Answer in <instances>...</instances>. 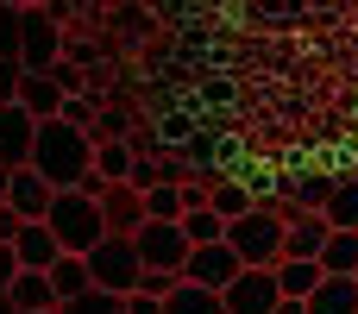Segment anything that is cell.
Wrapping results in <instances>:
<instances>
[{
	"mask_svg": "<svg viewBox=\"0 0 358 314\" xmlns=\"http://www.w3.org/2000/svg\"><path fill=\"white\" fill-rule=\"evenodd\" d=\"M25 164H31L50 189H76V183L94 170V138H88V126L50 113V120H38V132H31V157H25Z\"/></svg>",
	"mask_w": 358,
	"mask_h": 314,
	"instance_id": "cell-1",
	"label": "cell"
},
{
	"mask_svg": "<svg viewBox=\"0 0 358 314\" xmlns=\"http://www.w3.org/2000/svg\"><path fill=\"white\" fill-rule=\"evenodd\" d=\"M44 227L57 233V245H63V252H88V245L107 233L101 201H94V195H82V189H57V195H50V208H44Z\"/></svg>",
	"mask_w": 358,
	"mask_h": 314,
	"instance_id": "cell-2",
	"label": "cell"
},
{
	"mask_svg": "<svg viewBox=\"0 0 358 314\" xmlns=\"http://www.w3.org/2000/svg\"><path fill=\"white\" fill-rule=\"evenodd\" d=\"M227 245L239 252V264H277L283 258V220L264 201H252L245 214L227 220Z\"/></svg>",
	"mask_w": 358,
	"mask_h": 314,
	"instance_id": "cell-3",
	"label": "cell"
},
{
	"mask_svg": "<svg viewBox=\"0 0 358 314\" xmlns=\"http://www.w3.org/2000/svg\"><path fill=\"white\" fill-rule=\"evenodd\" d=\"M82 258H88V283L94 290H113V296H126L138 283V271H145L138 252H132V233H101Z\"/></svg>",
	"mask_w": 358,
	"mask_h": 314,
	"instance_id": "cell-4",
	"label": "cell"
},
{
	"mask_svg": "<svg viewBox=\"0 0 358 314\" xmlns=\"http://www.w3.org/2000/svg\"><path fill=\"white\" fill-rule=\"evenodd\" d=\"M132 252H138V264L145 271H176L182 277V258H189V233H182V220H138L132 227Z\"/></svg>",
	"mask_w": 358,
	"mask_h": 314,
	"instance_id": "cell-5",
	"label": "cell"
},
{
	"mask_svg": "<svg viewBox=\"0 0 358 314\" xmlns=\"http://www.w3.org/2000/svg\"><path fill=\"white\" fill-rule=\"evenodd\" d=\"M63 57V31L50 6H19V69H50Z\"/></svg>",
	"mask_w": 358,
	"mask_h": 314,
	"instance_id": "cell-6",
	"label": "cell"
},
{
	"mask_svg": "<svg viewBox=\"0 0 358 314\" xmlns=\"http://www.w3.org/2000/svg\"><path fill=\"white\" fill-rule=\"evenodd\" d=\"M277 277H271V264H239L233 271V283L220 290V308L227 314H271L277 308Z\"/></svg>",
	"mask_w": 358,
	"mask_h": 314,
	"instance_id": "cell-7",
	"label": "cell"
},
{
	"mask_svg": "<svg viewBox=\"0 0 358 314\" xmlns=\"http://www.w3.org/2000/svg\"><path fill=\"white\" fill-rule=\"evenodd\" d=\"M233 271H239V252H233L227 239L189 245V258H182V277H189V283H201V290H227V283H233Z\"/></svg>",
	"mask_w": 358,
	"mask_h": 314,
	"instance_id": "cell-8",
	"label": "cell"
},
{
	"mask_svg": "<svg viewBox=\"0 0 358 314\" xmlns=\"http://www.w3.org/2000/svg\"><path fill=\"white\" fill-rule=\"evenodd\" d=\"M50 195H57V189H50V183H44L38 170H31V164H19V170L6 176V208H13L19 220H44Z\"/></svg>",
	"mask_w": 358,
	"mask_h": 314,
	"instance_id": "cell-9",
	"label": "cell"
},
{
	"mask_svg": "<svg viewBox=\"0 0 358 314\" xmlns=\"http://www.w3.org/2000/svg\"><path fill=\"white\" fill-rule=\"evenodd\" d=\"M31 132H38V120L19 107V101H0V164H25L31 157Z\"/></svg>",
	"mask_w": 358,
	"mask_h": 314,
	"instance_id": "cell-10",
	"label": "cell"
},
{
	"mask_svg": "<svg viewBox=\"0 0 358 314\" xmlns=\"http://www.w3.org/2000/svg\"><path fill=\"white\" fill-rule=\"evenodd\" d=\"M321 239H327V214L321 208H296L283 220V258H315Z\"/></svg>",
	"mask_w": 358,
	"mask_h": 314,
	"instance_id": "cell-11",
	"label": "cell"
},
{
	"mask_svg": "<svg viewBox=\"0 0 358 314\" xmlns=\"http://www.w3.org/2000/svg\"><path fill=\"white\" fill-rule=\"evenodd\" d=\"M6 245H13V258H19V271H44V264L63 252V245H57V233H50L44 220H19V233H13Z\"/></svg>",
	"mask_w": 358,
	"mask_h": 314,
	"instance_id": "cell-12",
	"label": "cell"
},
{
	"mask_svg": "<svg viewBox=\"0 0 358 314\" xmlns=\"http://www.w3.org/2000/svg\"><path fill=\"white\" fill-rule=\"evenodd\" d=\"M94 201H101V220H107V233H132V227L145 220V201H138V189H132V183H107Z\"/></svg>",
	"mask_w": 358,
	"mask_h": 314,
	"instance_id": "cell-13",
	"label": "cell"
},
{
	"mask_svg": "<svg viewBox=\"0 0 358 314\" xmlns=\"http://www.w3.org/2000/svg\"><path fill=\"white\" fill-rule=\"evenodd\" d=\"M302 302H308V314H358V283H352V277L321 271V283H315Z\"/></svg>",
	"mask_w": 358,
	"mask_h": 314,
	"instance_id": "cell-14",
	"label": "cell"
},
{
	"mask_svg": "<svg viewBox=\"0 0 358 314\" xmlns=\"http://www.w3.org/2000/svg\"><path fill=\"white\" fill-rule=\"evenodd\" d=\"M13 101H19L31 120H50V113L63 107V88H57L44 69H25V76H19V94H13Z\"/></svg>",
	"mask_w": 358,
	"mask_h": 314,
	"instance_id": "cell-15",
	"label": "cell"
},
{
	"mask_svg": "<svg viewBox=\"0 0 358 314\" xmlns=\"http://www.w3.org/2000/svg\"><path fill=\"white\" fill-rule=\"evenodd\" d=\"M315 264H321V271H334V277H352V271H358V233H352V227H327V239H321Z\"/></svg>",
	"mask_w": 358,
	"mask_h": 314,
	"instance_id": "cell-16",
	"label": "cell"
},
{
	"mask_svg": "<svg viewBox=\"0 0 358 314\" xmlns=\"http://www.w3.org/2000/svg\"><path fill=\"white\" fill-rule=\"evenodd\" d=\"M164 314H227V308H220V290H201V283L176 277L164 290Z\"/></svg>",
	"mask_w": 358,
	"mask_h": 314,
	"instance_id": "cell-17",
	"label": "cell"
},
{
	"mask_svg": "<svg viewBox=\"0 0 358 314\" xmlns=\"http://www.w3.org/2000/svg\"><path fill=\"white\" fill-rule=\"evenodd\" d=\"M277 189L289 195V208H321L327 189H334V176L327 170H289V176H277Z\"/></svg>",
	"mask_w": 358,
	"mask_h": 314,
	"instance_id": "cell-18",
	"label": "cell"
},
{
	"mask_svg": "<svg viewBox=\"0 0 358 314\" xmlns=\"http://www.w3.org/2000/svg\"><path fill=\"white\" fill-rule=\"evenodd\" d=\"M321 214H327V227H352V233H358V170L334 176V189H327Z\"/></svg>",
	"mask_w": 358,
	"mask_h": 314,
	"instance_id": "cell-19",
	"label": "cell"
},
{
	"mask_svg": "<svg viewBox=\"0 0 358 314\" xmlns=\"http://www.w3.org/2000/svg\"><path fill=\"white\" fill-rule=\"evenodd\" d=\"M44 277H50L57 302H63V296H82V290H88V258H82V252H57V258L44 264Z\"/></svg>",
	"mask_w": 358,
	"mask_h": 314,
	"instance_id": "cell-20",
	"label": "cell"
},
{
	"mask_svg": "<svg viewBox=\"0 0 358 314\" xmlns=\"http://www.w3.org/2000/svg\"><path fill=\"white\" fill-rule=\"evenodd\" d=\"M6 296H13V308H57V290H50L44 271H13Z\"/></svg>",
	"mask_w": 358,
	"mask_h": 314,
	"instance_id": "cell-21",
	"label": "cell"
},
{
	"mask_svg": "<svg viewBox=\"0 0 358 314\" xmlns=\"http://www.w3.org/2000/svg\"><path fill=\"white\" fill-rule=\"evenodd\" d=\"M271 277H277V290H283V296H308V290L321 283V264H315V258H277V264H271Z\"/></svg>",
	"mask_w": 358,
	"mask_h": 314,
	"instance_id": "cell-22",
	"label": "cell"
},
{
	"mask_svg": "<svg viewBox=\"0 0 358 314\" xmlns=\"http://www.w3.org/2000/svg\"><path fill=\"white\" fill-rule=\"evenodd\" d=\"M57 314H126V296H113V290H82V296H63Z\"/></svg>",
	"mask_w": 358,
	"mask_h": 314,
	"instance_id": "cell-23",
	"label": "cell"
},
{
	"mask_svg": "<svg viewBox=\"0 0 358 314\" xmlns=\"http://www.w3.org/2000/svg\"><path fill=\"white\" fill-rule=\"evenodd\" d=\"M94 170H101L107 183H126V170H132V145H126V138H94Z\"/></svg>",
	"mask_w": 358,
	"mask_h": 314,
	"instance_id": "cell-24",
	"label": "cell"
},
{
	"mask_svg": "<svg viewBox=\"0 0 358 314\" xmlns=\"http://www.w3.org/2000/svg\"><path fill=\"white\" fill-rule=\"evenodd\" d=\"M208 208H214L220 220H233V214H245V208H252V189H245L239 176H220V183L208 189Z\"/></svg>",
	"mask_w": 358,
	"mask_h": 314,
	"instance_id": "cell-25",
	"label": "cell"
},
{
	"mask_svg": "<svg viewBox=\"0 0 358 314\" xmlns=\"http://www.w3.org/2000/svg\"><path fill=\"white\" fill-rule=\"evenodd\" d=\"M182 233H189V245H208V239H227V220L208 201H195V208H182Z\"/></svg>",
	"mask_w": 358,
	"mask_h": 314,
	"instance_id": "cell-26",
	"label": "cell"
},
{
	"mask_svg": "<svg viewBox=\"0 0 358 314\" xmlns=\"http://www.w3.org/2000/svg\"><path fill=\"white\" fill-rule=\"evenodd\" d=\"M138 201H145V214H151V220H182V189H176V183H164V176H157Z\"/></svg>",
	"mask_w": 358,
	"mask_h": 314,
	"instance_id": "cell-27",
	"label": "cell"
},
{
	"mask_svg": "<svg viewBox=\"0 0 358 314\" xmlns=\"http://www.w3.org/2000/svg\"><path fill=\"white\" fill-rule=\"evenodd\" d=\"M0 57H19V6L0 0Z\"/></svg>",
	"mask_w": 358,
	"mask_h": 314,
	"instance_id": "cell-28",
	"label": "cell"
},
{
	"mask_svg": "<svg viewBox=\"0 0 358 314\" xmlns=\"http://www.w3.org/2000/svg\"><path fill=\"white\" fill-rule=\"evenodd\" d=\"M44 76H50V82H57L63 94H88V88H82V69H76V63H63V57H57V63H50Z\"/></svg>",
	"mask_w": 358,
	"mask_h": 314,
	"instance_id": "cell-29",
	"label": "cell"
},
{
	"mask_svg": "<svg viewBox=\"0 0 358 314\" xmlns=\"http://www.w3.org/2000/svg\"><path fill=\"white\" fill-rule=\"evenodd\" d=\"M157 176H164V164H151V157H138V151H132V170H126V183H132V189L145 195V189H151Z\"/></svg>",
	"mask_w": 358,
	"mask_h": 314,
	"instance_id": "cell-30",
	"label": "cell"
},
{
	"mask_svg": "<svg viewBox=\"0 0 358 314\" xmlns=\"http://www.w3.org/2000/svg\"><path fill=\"white\" fill-rule=\"evenodd\" d=\"M126 314H164V296H151V290H126Z\"/></svg>",
	"mask_w": 358,
	"mask_h": 314,
	"instance_id": "cell-31",
	"label": "cell"
},
{
	"mask_svg": "<svg viewBox=\"0 0 358 314\" xmlns=\"http://www.w3.org/2000/svg\"><path fill=\"white\" fill-rule=\"evenodd\" d=\"M19 76H25V69H19V57H0V101H13V94H19Z\"/></svg>",
	"mask_w": 358,
	"mask_h": 314,
	"instance_id": "cell-32",
	"label": "cell"
},
{
	"mask_svg": "<svg viewBox=\"0 0 358 314\" xmlns=\"http://www.w3.org/2000/svg\"><path fill=\"white\" fill-rule=\"evenodd\" d=\"M13 271H19V258H13V245H0V290L13 283Z\"/></svg>",
	"mask_w": 358,
	"mask_h": 314,
	"instance_id": "cell-33",
	"label": "cell"
},
{
	"mask_svg": "<svg viewBox=\"0 0 358 314\" xmlns=\"http://www.w3.org/2000/svg\"><path fill=\"white\" fill-rule=\"evenodd\" d=\"M271 314H308V302H302V296H277V308Z\"/></svg>",
	"mask_w": 358,
	"mask_h": 314,
	"instance_id": "cell-34",
	"label": "cell"
},
{
	"mask_svg": "<svg viewBox=\"0 0 358 314\" xmlns=\"http://www.w3.org/2000/svg\"><path fill=\"white\" fill-rule=\"evenodd\" d=\"M6 176H13V164H0V201H6Z\"/></svg>",
	"mask_w": 358,
	"mask_h": 314,
	"instance_id": "cell-35",
	"label": "cell"
},
{
	"mask_svg": "<svg viewBox=\"0 0 358 314\" xmlns=\"http://www.w3.org/2000/svg\"><path fill=\"white\" fill-rule=\"evenodd\" d=\"M0 314H19V308H13V296H6V290H0Z\"/></svg>",
	"mask_w": 358,
	"mask_h": 314,
	"instance_id": "cell-36",
	"label": "cell"
},
{
	"mask_svg": "<svg viewBox=\"0 0 358 314\" xmlns=\"http://www.w3.org/2000/svg\"><path fill=\"white\" fill-rule=\"evenodd\" d=\"M19 314H57V308H19Z\"/></svg>",
	"mask_w": 358,
	"mask_h": 314,
	"instance_id": "cell-37",
	"label": "cell"
},
{
	"mask_svg": "<svg viewBox=\"0 0 358 314\" xmlns=\"http://www.w3.org/2000/svg\"><path fill=\"white\" fill-rule=\"evenodd\" d=\"M13 6H31V0H13Z\"/></svg>",
	"mask_w": 358,
	"mask_h": 314,
	"instance_id": "cell-38",
	"label": "cell"
},
{
	"mask_svg": "<svg viewBox=\"0 0 358 314\" xmlns=\"http://www.w3.org/2000/svg\"><path fill=\"white\" fill-rule=\"evenodd\" d=\"M352 283H358V271H352Z\"/></svg>",
	"mask_w": 358,
	"mask_h": 314,
	"instance_id": "cell-39",
	"label": "cell"
}]
</instances>
